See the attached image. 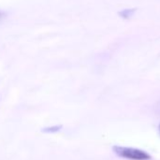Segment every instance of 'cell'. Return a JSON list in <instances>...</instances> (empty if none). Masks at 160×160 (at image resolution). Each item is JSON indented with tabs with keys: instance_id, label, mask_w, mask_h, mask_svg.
I'll use <instances>...</instances> for the list:
<instances>
[{
	"instance_id": "obj_2",
	"label": "cell",
	"mask_w": 160,
	"mask_h": 160,
	"mask_svg": "<svg viewBox=\"0 0 160 160\" xmlns=\"http://www.w3.org/2000/svg\"><path fill=\"white\" fill-rule=\"evenodd\" d=\"M159 132H160V124H159Z\"/></svg>"
},
{
	"instance_id": "obj_1",
	"label": "cell",
	"mask_w": 160,
	"mask_h": 160,
	"mask_svg": "<svg viewBox=\"0 0 160 160\" xmlns=\"http://www.w3.org/2000/svg\"><path fill=\"white\" fill-rule=\"evenodd\" d=\"M113 151L117 155L122 158H126L129 160H150L151 155L146 152L131 148V147H123V146H115L113 147Z\"/></svg>"
},
{
	"instance_id": "obj_3",
	"label": "cell",
	"mask_w": 160,
	"mask_h": 160,
	"mask_svg": "<svg viewBox=\"0 0 160 160\" xmlns=\"http://www.w3.org/2000/svg\"><path fill=\"white\" fill-rule=\"evenodd\" d=\"M0 17H1V12H0Z\"/></svg>"
}]
</instances>
